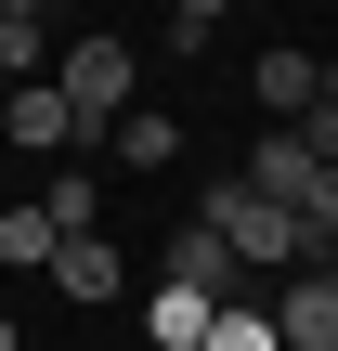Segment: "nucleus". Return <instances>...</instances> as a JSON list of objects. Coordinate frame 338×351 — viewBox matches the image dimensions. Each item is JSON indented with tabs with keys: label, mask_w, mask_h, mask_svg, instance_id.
<instances>
[{
	"label": "nucleus",
	"mask_w": 338,
	"mask_h": 351,
	"mask_svg": "<svg viewBox=\"0 0 338 351\" xmlns=\"http://www.w3.org/2000/svg\"><path fill=\"white\" fill-rule=\"evenodd\" d=\"M195 221H208V234H221V247H234L248 274H300V221H287L274 195H248V182H221V195H208Z\"/></svg>",
	"instance_id": "f257e3e1"
},
{
	"label": "nucleus",
	"mask_w": 338,
	"mask_h": 351,
	"mask_svg": "<svg viewBox=\"0 0 338 351\" xmlns=\"http://www.w3.org/2000/svg\"><path fill=\"white\" fill-rule=\"evenodd\" d=\"M130 78H143V65H130V39H104V26H91V39H65V65H52V91H65L78 117H104V130L130 117Z\"/></svg>",
	"instance_id": "f03ea898"
},
{
	"label": "nucleus",
	"mask_w": 338,
	"mask_h": 351,
	"mask_svg": "<svg viewBox=\"0 0 338 351\" xmlns=\"http://www.w3.org/2000/svg\"><path fill=\"white\" fill-rule=\"evenodd\" d=\"M78 130H91V117H78L52 78H13V91H0V143H13V156H65Z\"/></svg>",
	"instance_id": "7ed1b4c3"
},
{
	"label": "nucleus",
	"mask_w": 338,
	"mask_h": 351,
	"mask_svg": "<svg viewBox=\"0 0 338 351\" xmlns=\"http://www.w3.org/2000/svg\"><path fill=\"white\" fill-rule=\"evenodd\" d=\"M156 287H195V300H248V261H234V247H221L208 221H182V234H169V274H156Z\"/></svg>",
	"instance_id": "20e7f679"
},
{
	"label": "nucleus",
	"mask_w": 338,
	"mask_h": 351,
	"mask_svg": "<svg viewBox=\"0 0 338 351\" xmlns=\"http://www.w3.org/2000/svg\"><path fill=\"white\" fill-rule=\"evenodd\" d=\"M234 182H248V195H274V208H300V195H313V143H300V130H261Z\"/></svg>",
	"instance_id": "39448f33"
},
{
	"label": "nucleus",
	"mask_w": 338,
	"mask_h": 351,
	"mask_svg": "<svg viewBox=\"0 0 338 351\" xmlns=\"http://www.w3.org/2000/svg\"><path fill=\"white\" fill-rule=\"evenodd\" d=\"M248 91L274 104V130H300V117H313V91H326V65H313V52H261V65H248Z\"/></svg>",
	"instance_id": "423d86ee"
},
{
	"label": "nucleus",
	"mask_w": 338,
	"mask_h": 351,
	"mask_svg": "<svg viewBox=\"0 0 338 351\" xmlns=\"http://www.w3.org/2000/svg\"><path fill=\"white\" fill-rule=\"evenodd\" d=\"M117 287H130V261H117L104 234H65V247H52V300H117Z\"/></svg>",
	"instance_id": "0eeeda50"
},
{
	"label": "nucleus",
	"mask_w": 338,
	"mask_h": 351,
	"mask_svg": "<svg viewBox=\"0 0 338 351\" xmlns=\"http://www.w3.org/2000/svg\"><path fill=\"white\" fill-rule=\"evenodd\" d=\"M208 313H221V300H195V287H156V300H143V351H208Z\"/></svg>",
	"instance_id": "6e6552de"
},
{
	"label": "nucleus",
	"mask_w": 338,
	"mask_h": 351,
	"mask_svg": "<svg viewBox=\"0 0 338 351\" xmlns=\"http://www.w3.org/2000/svg\"><path fill=\"white\" fill-rule=\"evenodd\" d=\"M104 143H117V169H169V156H182V117H156V104H130V117H117Z\"/></svg>",
	"instance_id": "1a4fd4ad"
},
{
	"label": "nucleus",
	"mask_w": 338,
	"mask_h": 351,
	"mask_svg": "<svg viewBox=\"0 0 338 351\" xmlns=\"http://www.w3.org/2000/svg\"><path fill=\"white\" fill-rule=\"evenodd\" d=\"M52 247H65L52 208H0V274H52Z\"/></svg>",
	"instance_id": "9d476101"
},
{
	"label": "nucleus",
	"mask_w": 338,
	"mask_h": 351,
	"mask_svg": "<svg viewBox=\"0 0 338 351\" xmlns=\"http://www.w3.org/2000/svg\"><path fill=\"white\" fill-rule=\"evenodd\" d=\"M39 208H52L65 234H104V182H91V169H52V182H39Z\"/></svg>",
	"instance_id": "9b49d317"
},
{
	"label": "nucleus",
	"mask_w": 338,
	"mask_h": 351,
	"mask_svg": "<svg viewBox=\"0 0 338 351\" xmlns=\"http://www.w3.org/2000/svg\"><path fill=\"white\" fill-rule=\"evenodd\" d=\"M208 351H287V339H274V313H248V300H221V313H208Z\"/></svg>",
	"instance_id": "f8f14e48"
},
{
	"label": "nucleus",
	"mask_w": 338,
	"mask_h": 351,
	"mask_svg": "<svg viewBox=\"0 0 338 351\" xmlns=\"http://www.w3.org/2000/svg\"><path fill=\"white\" fill-rule=\"evenodd\" d=\"M300 143H313V169H338V65H326V91H313V117H300Z\"/></svg>",
	"instance_id": "ddd939ff"
},
{
	"label": "nucleus",
	"mask_w": 338,
	"mask_h": 351,
	"mask_svg": "<svg viewBox=\"0 0 338 351\" xmlns=\"http://www.w3.org/2000/svg\"><path fill=\"white\" fill-rule=\"evenodd\" d=\"M208 26H221V0H169V39H182V52H195Z\"/></svg>",
	"instance_id": "4468645a"
},
{
	"label": "nucleus",
	"mask_w": 338,
	"mask_h": 351,
	"mask_svg": "<svg viewBox=\"0 0 338 351\" xmlns=\"http://www.w3.org/2000/svg\"><path fill=\"white\" fill-rule=\"evenodd\" d=\"M0 351H26V326H13V313H0Z\"/></svg>",
	"instance_id": "2eb2a0df"
},
{
	"label": "nucleus",
	"mask_w": 338,
	"mask_h": 351,
	"mask_svg": "<svg viewBox=\"0 0 338 351\" xmlns=\"http://www.w3.org/2000/svg\"><path fill=\"white\" fill-rule=\"evenodd\" d=\"M0 208H13V195H0Z\"/></svg>",
	"instance_id": "dca6fc26"
}]
</instances>
